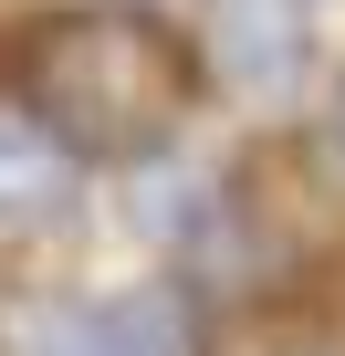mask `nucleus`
<instances>
[{"label":"nucleus","instance_id":"1","mask_svg":"<svg viewBox=\"0 0 345 356\" xmlns=\"http://www.w3.org/2000/svg\"><path fill=\"white\" fill-rule=\"evenodd\" d=\"M0 95L32 105L84 168H136L189 126L199 42L146 0H53V11L11 22Z\"/></svg>","mask_w":345,"mask_h":356},{"label":"nucleus","instance_id":"2","mask_svg":"<svg viewBox=\"0 0 345 356\" xmlns=\"http://www.w3.org/2000/svg\"><path fill=\"white\" fill-rule=\"evenodd\" d=\"M11 356H199V304L178 283L74 293V304H42Z\"/></svg>","mask_w":345,"mask_h":356},{"label":"nucleus","instance_id":"3","mask_svg":"<svg viewBox=\"0 0 345 356\" xmlns=\"http://www.w3.org/2000/svg\"><path fill=\"white\" fill-rule=\"evenodd\" d=\"M74 200H84V157H74L32 105L0 95V241H42V231H63Z\"/></svg>","mask_w":345,"mask_h":356},{"label":"nucleus","instance_id":"4","mask_svg":"<svg viewBox=\"0 0 345 356\" xmlns=\"http://www.w3.org/2000/svg\"><path fill=\"white\" fill-rule=\"evenodd\" d=\"M324 157L345 168V84H335V105H324Z\"/></svg>","mask_w":345,"mask_h":356}]
</instances>
